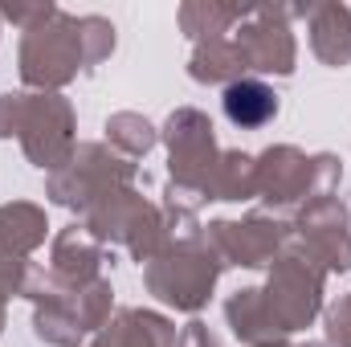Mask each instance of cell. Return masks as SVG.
Wrapping results in <instances>:
<instances>
[{"label": "cell", "mask_w": 351, "mask_h": 347, "mask_svg": "<svg viewBox=\"0 0 351 347\" xmlns=\"http://www.w3.org/2000/svg\"><path fill=\"white\" fill-rule=\"evenodd\" d=\"M221 270H225V261L217 258L208 229H204L196 237L164 241V250L143 265V282L160 302H168L184 315H200L217 290Z\"/></svg>", "instance_id": "obj_1"}, {"label": "cell", "mask_w": 351, "mask_h": 347, "mask_svg": "<svg viewBox=\"0 0 351 347\" xmlns=\"http://www.w3.org/2000/svg\"><path fill=\"white\" fill-rule=\"evenodd\" d=\"M78 74H86L82 66V37H78V16L70 12H53L49 21H41L37 29H29L21 37V82L45 94H62Z\"/></svg>", "instance_id": "obj_2"}, {"label": "cell", "mask_w": 351, "mask_h": 347, "mask_svg": "<svg viewBox=\"0 0 351 347\" xmlns=\"http://www.w3.org/2000/svg\"><path fill=\"white\" fill-rule=\"evenodd\" d=\"M323 286H327V270L290 237L286 250L269 265V282L262 286L265 307L274 311V319H278V327L286 335L302 331V327H311L319 319V311H323Z\"/></svg>", "instance_id": "obj_3"}, {"label": "cell", "mask_w": 351, "mask_h": 347, "mask_svg": "<svg viewBox=\"0 0 351 347\" xmlns=\"http://www.w3.org/2000/svg\"><path fill=\"white\" fill-rule=\"evenodd\" d=\"M82 225L102 246H123L139 265H147V261L156 258L164 250V237H168L164 208H156L152 200H143L135 188H119V192L102 196L86 213Z\"/></svg>", "instance_id": "obj_4"}, {"label": "cell", "mask_w": 351, "mask_h": 347, "mask_svg": "<svg viewBox=\"0 0 351 347\" xmlns=\"http://www.w3.org/2000/svg\"><path fill=\"white\" fill-rule=\"evenodd\" d=\"M135 176H139V168L131 160L114 156L106 143H78L74 160L45 180V196L53 204L86 217L102 196H110L119 188H131Z\"/></svg>", "instance_id": "obj_5"}, {"label": "cell", "mask_w": 351, "mask_h": 347, "mask_svg": "<svg viewBox=\"0 0 351 347\" xmlns=\"http://www.w3.org/2000/svg\"><path fill=\"white\" fill-rule=\"evenodd\" d=\"M74 127L78 123H74L70 98L45 94V90L25 94L21 123H16V139H21V147H25V156H29L33 168H41V172H49V176L58 172V168H66L74 160V152H78Z\"/></svg>", "instance_id": "obj_6"}, {"label": "cell", "mask_w": 351, "mask_h": 347, "mask_svg": "<svg viewBox=\"0 0 351 347\" xmlns=\"http://www.w3.org/2000/svg\"><path fill=\"white\" fill-rule=\"evenodd\" d=\"M290 4H250L245 21L233 29V41L245 58L250 74H294L298 62V41L290 29Z\"/></svg>", "instance_id": "obj_7"}, {"label": "cell", "mask_w": 351, "mask_h": 347, "mask_svg": "<svg viewBox=\"0 0 351 347\" xmlns=\"http://www.w3.org/2000/svg\"><path fill=\"white\" fill-rule=\"evenodd\" d=\"M160 139L168 143V168L172 184H184L192 192H200L208 200V176L217 168V135H213V119L196 106H180L168 115Z\"/></svg>", "instance_id": "obj_8"}, {"label": "cell", "mask_w": 351, "mask_h": 347, "mask_svg": "<svg viewBox=\"0 0 351 347\" xmlns=\"http://www.w3.org/2000/svg\"><path fill=\"white\" fill-rule=\"evenodd\" d=\"M254 160H258V196L265 200L269 217H294L298 208L319 200L315 156H306L290 143H278V147H265Z\"/></svg>", "instance_id": "obj_9"}, {"label": "cell", "mask_w": 351, "mask_h": 347, "mask_svg": "<svg viewBox=\"0 0 351 347\" xmlns=\"http://www.w3.org/2000/svg\"><path fill=\"white\" fill-rule=\"evenodd\" d=\"M290 237L327 274H348L351 270V217L339 196H319L306 208H298Z\"/></svg>", "instance_id": "obj_10"}, {"label": "cell", "mask_w": 351, "mask_h": 347, "mask_svg": "<svg viewBox=\"0 0 351 347\" xmlns=\"http://www.w3.org/2000/svg\"><path fill=\"white\" fill-rule=\"evenodd\" d=\"M208 241L225 265L262 270V265H274V258L286 250L290 225L282 217H269V213H250L241 221H213Z\"/></svg>", "instance_id": "obj_11"}, {"label": "cell", "mask_w": 351, "mask_h": 347, "mask_svg": "<svg viewBox=\"0 0 351 347\" xmlns=\"http://www.w3.org/2000/svg\"><path fill=\"white\" fill-rule=\"evenodd\" d=\"M294 16H306L311 53L323 66H351V8L348 4H290Z\"/></svg>", "instance_id": "obj_12"}, {"label": "cell", "mask_w": 351, "mask_h": 347, "mask_svg": "<svg viewBox=\"0 0 351 347\" xmlns=\"http://www.w3.org/2000/svg\"><path fill=\"white\" fill-rule=\"evenodd\" d=\"M102 265H106V246L90 233L86 225H66L58 237H53V250H49V274L62 278L66 286H86L94 278H102Z\"/></svg>", "instance_id": "obj_13"}, {"label": "cell", "mask_w": 351, "mask_h": 347, "mask_svg": "<svg viewBox=\"0 0 351 347\" xmlns=\"http://www.w3.org/2000/svg\"><path fill=\"white\" fill-rule=\"evenodd\" d=\"M225 319L233 327V335L245 347H290L286 331L278 327L274 311L265 307L262 286H241L225 298Z\"/></svg>", "instance_id": "obj_14"}, {"label": "cell", "mask_w": 351, "mask_h": 347, "mask_svg": "<svg viewBox=\"0 0 351 347\" xmlns=\"http://www.w3.org/2000/svg\"><path fill=\"white\" fill-rule=\"evenodd\" d=\"M176 335H180V331H176V323L168 315L131 307V311H119V315L94 335L90 347H176Z\"/></svg>", "instance_id": "obj_15"}, {"label": "cell", "mask_w": 351, "mask_h": 347, "mask_svg": "<svg viewBox=\"0 0 351 347\" xmlns=\"http://www.w3.org/2000/svg\"><path fill=\"white\" fill-rule=\"evenodd\" d=\"M45 233H49L45 208L29 200L0 204V261H29L37 246H45Z\"/></svg>", "instance_id": "obj_16"}, {"label": "cell", "mask_w": 351, "mask_h": 347, "mask_svg": "<svg viewBox=\"0 0 351 347\" xmlns=\"http://www.w3.org/2000/svg\"><path fill=\"white\" fill-rule=\"evenodd\" d=\"M188 74H192V82H204V86H233L250 70H245V58H241V49L229 33V37L196 41L192 58H188Z\"/></svg>", "instance_id": "obj_17"}, {"label": "cell", "mask_w": 351, "mask_h": 347, "mask_svg": "<svg viewBox=\"0 0 351 347\" xmlns=\"http://www.w3.org/2000/svg\"><path fill=\"white\" fill-rule=\"evenodd\" d=\"M221 106H225V119L241 131H258V127L278 119V94L262 78H241V82L225 86Z\"/></svg>", "instance_id": "obj_18"}, {"label": "cell", "mask_w": 351, "mask_h": 347, "mask_svg": "<svg viewBox=\"0 0 351 347\" xmlns=\"http://www.w3.org/2000/svg\"><path fill=\"white\" fill-rule=\"evenodd\" d=\"M250 4H217V0H188L180 8V29L184 37L196 41H213V37H229L241 21H245Z\"/></svg>", "instance_id": "obj_19"}, {"label": "cell", "mask_w": 351, "mask_h": 347, "mask_svg": "<svg viewBox=\"0 0 351 347\" xmlns=\"http://www.w3.org/2000/svg\"><path fill=\"white\" fill-rule=\"evenodd\" d=\"M258 196V160L245 152H221L208 176V200H254Z\"/></svg>", "instance_id": "obj_20"}, {"label": "cell", "mask_w": 351, "mask_h": 347, "mask_svg": "<svg viewBox=\"0 0 351 347\" xmlns=\"http://www.w3.org/2000/svg\"><path fill=\"white\" fill-rule=\"evenodd\" d=\"M156 143H160V131H156L143 115L119 110V115L106 119V147H110L114 156H123V160L135 164V160H143Z\"/></svg>", "instance_id": "obj_21"}, {"label": "cell", "mask_w": 351, "mask_h": 347, "mask_svg": "<svg viewBox=\"0 0 351 347\" xmlns=\"http://www.w3.org/2000/svg\"><path fill=\"white\" fill-rule=\"evenodd\" d=\"M78 37H82V66L86 74H94L114 53V25L106 16H78Z\"/></svg>", "instance_id": "obj_22"}, {"label": "cell", "mask_w": 351, "mask_h": 347, "mask_svg": "<svg viewBox=\"0 0 351 347\" xmlns=\"http://www.w3.org/2000/svg\"><path fill=\"white\" fill-rule=\"evenodd\" d=\"M58 12V4H49V0H33V4H25V0H0V16L4 21H12L21 33H29V29H37L41 21H49Z\"/></svg>", "instance_id": "obj_23"}, {"label": "cell", "mask_w": 351, "mask_h": 347, "mask_svg": "<svg viewBox=\"0 0 351 347\" xmlns=\"http://www.w3.org/2000/svg\"><path fill=\"white\" fill-rule=\"evenodd\" d=\"M327 347H351V294L327 311Z\"/></svg>", "instance_id": "obj_24"}, {"label": "cell", "mask_w": 351, "mask_h": 347, "mask_svg": "<svg viewBox=\"0 0 351 347\" xmlns=\"http://www.w3.org/2000/svg\"><path fill=\"white\" fill-rule=\"evenodd\" d=\"M176 347H221V339L208 331V323L192 319V323H184V331L176 335Z\"/></svg>", "instance_id": "obj_25"}, {"label": "cell", "mask_w": 351, "mask_h": 347, "mask_svg": "<svg viewBox=\"0 0 351 347\" xmlns=\"http://www.w3.org/2000/svg\"><path fill=\"white\" fill-rule=\"evenodd\" d=\"M21 102H25V94H0V139L16 135V123H21Z\"/></svg>", "instance_id": "obj_26"}, {"label": "cell", "mask_w": 351, "mask_h": 347, "mask_svg": "<svg viewBox=\"0 0 351 347\" xmlns=\"http://www.w3.org/2000/svg\"><path fill=\"white\" fill-rule=\"evenodd\" d=\"M0 331H4V302H0Z\"/></svg>", "instance_id": "obj_27"}, {"label": "cell", "mask_w": 351, "mask_h": 347, "mask_svg": "<svg viewBox=\"0 0 351 347\" xmlns=\"http://www.w3.org/2000/svg\"><path fill=\"white\" fill-rule=\"evenodd\" d=\"M294 347H327V344H294Z\"/></svg>", "instance_id": "obj_28"}]
</instances>
